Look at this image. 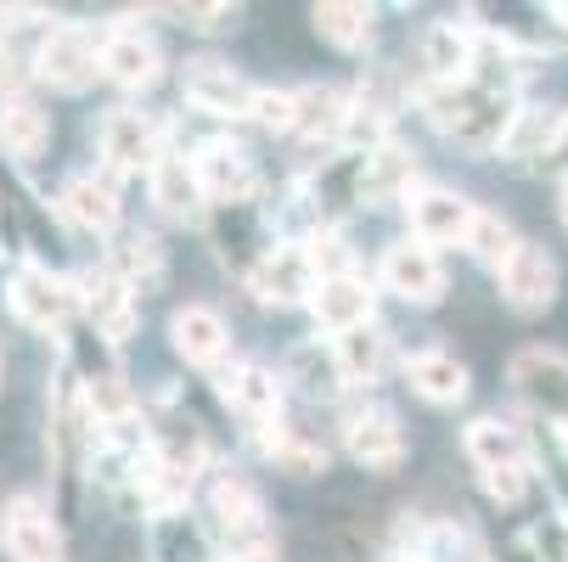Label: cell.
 Listing matches in <instances>:
<instances>
[{"label": "cell", "instance_id": "20", "mask_svg": "<svg viewBox=\"0 0 568 562\" xmlns=\"http://www.w3.org/2000/svg\"><path fill=\"white\" fill-rule=\"evenodd\" d=\"M62 214L73 225H85V231H113L119 225V192L97 175H73L62 186Z\"/></svg>", "mask_w": 568, "mask_h": 562}, {"label": "cell", "instance_id": "5", "mask_svg": "<svg viewBox=\"0 0 568 562\" xmlns=\"http://www.w3.org/2000/svg\"><path fill=\"white\" fill-rule=\"evenodd\" d=\"M34 68H40L45 85H57V91H85L91 79L102 73V45H97L85 29L62 23V29H51V34H45V45H40Z\"/></svg>", "mask_w": 568, "mask_h": 562}, {"label": "cell", "instance_id": "31", "mask_svg": "<svg viewBox=\"0 0 568 562\" xmlns=\"http://www.w3.org/2000/svg\"><path fill=\"white\" fill-rule=\"evenodd\" d=\"M85 406H91V417L108 422V428H124V422H130V394H124L119 377H97V382L85 388Z\"/></svg>", "mask_w": 568, "mask_h": 562}, {"label": "cell", "instance_id": "2", "mask_svg": "<svg viewBox=\"0 0 568 562\" xmlns=\"http://www.w3.org/2000/svg\"><path fill=\"white\" fill-rule=\"evenodd\" d=\"M102 157L119 175H135V170L152 175L158 164H164V130L135 108H113L108 124H102Z\"/></svg>", "mask_w": 568, "mask_h": 562}, {"label": "cell", "instance_id": "27", "mask_svg": "<svg viewBox=\"0 0 568 562\" xmlns=\"http://www.w3.org/2000/svg\"><path fill=\"white\" fill-rule=\"evenodd\" d=\"M462 248H467L484 270H501V265L513 259V248H518V236H513V225H507L501 214H478Z\"/></svg>", "mask_w": 568, "mask_h": 562}, {"label": "cell", "instance_id": "9", "mask_svg": "<svg viewBox=\"0 0 568 562\" xmlns=\"http://www.w3.org/2000/svg\"><path fill=\"white\" fill-rule=\"evenodd\" d=\"M158 68H164V57H158L152 34H141L135 23H119V29L102 34V73L113 79V85L146 91L152 79H158Z\"/></svg>", "mask_w": 568, "mask_h": 562}, {"label": "cell", "instance_id": "28", "mask_svg": "<svg viewBox=\"0 0 568 562\" xmlns=\"http://www.w3.org/2000/svg\"><path fill=\"white\" fill-rule=\"evenodd\" d=\"M501 146H507L513 157H546V152H557V146H562V124H557V119H546V113H518V119L507 124Z\"/></svg>", "mask_w": 568, "mask_h": 562}, {"label": "cell", "instance_id": "25", "mask_svg": "<svg viewBox=\"0 0 568 562\" xmlns=\"http://www.w3.org/2000/svg\"><path fill=\"white\" fill-rule=\"evenodd\" d=\"M315 29H321V40H333L338 51H361V45H372L377 12H372V7H344V0H333V7H315Z\"/></svg>", "mask_w": 568, "mask_h": 562}, {"label": "cell", "instance_id": "13", "mask_svg": "<svg viewBox=\"0 0 568 562\" xmlns=\"http://www.w3.org/2000/svg\"><path fill=\"white\" fill-rule=\"evenodd\" d=\"M214 512H220V529L236 540V551L271 545L265 540V507H260V495L242 484V478H220L214 484Z\"/></svg>", "mask_w": 568, "mask_h": 562}, {"label": "cell", "instance_id": "15", "mask_svg": "<svg viewBox=\"0 0 568 562\" xmlns=\"http://www.w3.org/2000/svg\"><path fill=\"white\" fill-rule=\"evenodd\" d=\"M315 265L304 248H276L260 270H254V293L265 304H298V298H315Z\"/></svg>", "mask_w": 568, "mask_h": 562}, {"label": "cell", "instance_id": "33", "mask_svg": "<svg viewBox=\"0 0 568 562\" xmlns=\"http://www.w3.org/2000/svg\"><path fill=\"white\" fill-rule=\"evenodd\" d=\"M254 119L265 130H293L298 124V91H260L254 96Z\"/></svg>", "mask_w": 568, "mask_h": 562}, {"label": "cell", "instance_id": "21", "mask_svg": "<svg viewBox=\"0 0 568 562\" xmlns=\"http://www.w3.org/2000/svg\"><path fill=\"white\" fill-rule=\"evenodd\" d=\"M423 68L434 79H445V85H462L467 68H473V34L456 29V23H434L423 34Z\"/></svg>", "mask_w": 568, "mask_h": 562}, {"label": "cell", "instance_id": "26", "mask_svg": "<svg viewBox=\"0 0 568 562\" xmlns=\"http://www.w3.org/2000/svg\"><path fill=\"white\" fill-rule=\"evenodd\" d=\"M113 276L135 293V287H158L164 282V248L152 243V236H130V243L113 254Z\"/></svg>", "mask_w": 568, "mask_h": 562}, {"label": "cell", "instance_id": "14", "mask_svg": "<svg viewBox=\"0 0 568 562\" xmlns=\"http://www.w3.org/2000/svg\"><path fill=\"white\" fill-rule=\"evenodd\" d=\"M0 146L18 164H34V157L51 146V113L29 96H7L0 102Z\"/></svg>", "mask_w": 568, "mask_h": 562}, {"label": "cell", "instance_id": "7", "mask_svg": "<svg viewBox=\"0 0 568 562\" xmlns=\"http://www.w3.org/2000/svg\"><path fill=\"white\" fill-rule=\"evenodd\" d=\"M383 287L399 293L405 304H434L445 293V265L428 243H417V236H405V243H394L383 254Z\"/></svg>", "mask_w": 568, "mask_h": 562}, {"label": "cell", "instance_id": "16", "mask_svg": "<svg viewBox=\"0 0 568 562\" xmlns=\"http://www.w3.org/2000/svg\"><path fill=\"white\" fill-rule=\"evenodd\" d=\"M170 338H175V349H181L192 366H214V360H225V349H231L225 320H220L214 309H203V304H186V309L170 320Z\"/></svg>", "mask_w": 568, "mask_h": 562}, {"label": "cell", "instance_id": "18", "mask_svg": "<svg viewBox=\"0 0 568 562\" xmlns=\"http://www.w3.org/2000/svg\"><path fill=\"white\" fill-rule=\"evenodd\" d=\"M462 445H467L478 472H490V467H529V439L513 422H496V417H478Z\"/></svg>", "mask_w": 568, "mask_h": 562}, {"label": "cell", "instance_id": "1", "mask_svg": "<svg viewBox=\"0 0 568 562\" xmlns=\"http://www.w3.org/2000/svg\"><path fill=\"white\" fill-rule=\"evenodd\" d=\"M181 96H186V108H197L209 119H254L260 85H248V79L225 62H192L186 79H181Z\"/></svg>", "mask_w": 568, "mask_h": 562}, {"label": "cell", "instance_id": "11", "mask_svg": "<svg viewBox=\"0 0 568 562\" xmlns=\"http://www.w3.org/2000/svg\"><path fill=\"white\" fill-rule=\"evenodd\" d=\"M192 170H197V186H203L209 203H236V197L254 192V164H248V152L231 146V141H209V146L192 157Z\"/></svg>", "mask_w": 568, "mask_h": 562}, {"label": "cell", "instance_id": "29", "mask_svg": "<svg viewBox=\"0 0 568 562\" xmlns=\"http://www.w3.org/2000/svg\"><path fill=\"white\" fill-rule=\"evenodd\" d=\"M344 119H349V108H344L338 91H304L293 130H298V135H344Z\"/></svg>", "mask_w": 568, "mask_h": 562}, {"label": "cell", "instance_id": "8", "mask_svg": "<svg viewBox=\"0 0 568 562\" xmlns=\"http://www.w3.org/2000/svg\"><path fill=\"white\" fill-rule=\"evenodd\" d=\"M412 231H417V243H428V248H445V243H467V231H473V219H478V208L467 203V197H456V192H445V186H423V192H412Z\"/></svg>", "mask_w": 568, "mask_h": 562}, {"label": "cell", "instance_id": "34", "mask_svg": "<svg viewBox=\"0 0 568 562\" xmlns=\"http://www.w3.org/2000/svg\"><path fill=\"white\" fill-rule=\"evenodd\" d=\"M484 478V490H490L496 501H524V484H529V478H524V467H490V472H478Z\"/></svg>", "mask_w": 568, "mask_h": 562}, {"label": "cell", "instance_id": "17", "mask_svg": "<svg viewBox=\"0 0 568 562\" xmlns=\"http://www.w3.org/2000/svg\"><path fill=\"white\" fill-rule=\"evenodd\" d=\"M405 377H412V388L428 399V406H462L467 399V366L445 349H423L405 360Z\"/></svg>", "mask_w": 568, "mask_h": 562}, {"label": "cell", "instance_id": "35", "mask_svg": "<svg viewBox=\"0 0 568 562\" xmlns=\"http://www.w3.org/2000/svg\"><path fill=\"white\" fill-rule=\"evenodd\" d=\"M231 562H276V551H271V545H260V551H236Z\"/></svg>", "mask_w": 568, "mask_h": 562}, {"label": "cell", "instance_id": "19", "mask_svg": "<svg viewBox=\"0 0 568 562\" xmlns=\"http://www.w3.org/2000/svg\"><path fill=\"white\" fill-rule=\"evenodd\" d=\"M220 394L231 399L242 417H254V422H271V417L282 411V377L265 371V366H236V371L220 382Z\"/></svg>", "mask_w": 568, "mask_h": 562}, {"label": "cell", "instance_id": "10", "mask_svg": "<svg viewBox=\"0 0 568 562\" xmlns=\"http://www.w3.org/2000/svg\"><path fill=\"white\" fill-rule=\"evenodd\" d=\"M315 320L327 327L333 338L355 333V327H372V287L349 270V276H327V282H315V298H310Z\"/></svg>", "mask_w": 568, "mask_h": 562}, {"label": "cell", "instance_id": "37", "mask_svg": "<svg viewBox=\"0 0 568 562\" xmlns=\"http://www.w3.org/2000/svg\"><path fill=\"white\" fill-rule=\"evenodd\" d=\"M557 23H568V0H562V7H557Z\"/></svg>", "mask_w": 568, "mask_h": 562}, {"label": "cell", "instance_id": "32", "mask_svg": "<svg viewBox=\"0 0 568 562\" xmlns=\"http://www.w3.org/2000/svg\"><path fill=\"white\" fill-rule=\"evenodd\" d=\"M405 175H412V164H405V157H399L394 146H383V152H372V157H366V192H372V197H388Z\"/></svg>", "mask_w": 568, "mask_h": 562}, {"label": "cell", "instance_id": "36", "mask_svg": "<svg viewBox=\"0 0 568 562\" xmlns=\"http://www.w3.org/2000/svg\"><path fill=\"white\" fill-rule=\"evenodd\" d=\"M557 214H562V225H568V181H562V192H557Z\"/></svg>", "mask_w": 568, "mask_h": 562}, {"label": "cell", "instance_id": "6", "mask_svg": "<svg viewBox=\"0 0 568 562\" xmlns=\"http://www.w3.org/2000/svg\"><path fill=\"white\" fill-rule=\"evenodd\" d=\"M496 276H501V298H507L518 315H540V309L557 298V259H551L540 243H518L513 259H507Z\"/></svg>", "mask_w": 568, "mask_h": 562}, {"label": "cell", "instance_id": "24", "mask_svg": "<svg viewBox=\"0 0 568 562\" xmlns=\"http://www.w3.org/2000/svg\"><path fill=\"white\" fill-rule=\"evenodd\" d=\"M349 456H355L361 467H394V461L405 456V439H399L394 417H388V411L355 417V422H349Z\"/></svg>", "mask_w": 568, "mask_h": 562}, {"label": "cell", "instance_id": "4", "mask_svg": "<svg viewBox=\"0 0 568 562\" xmlns=\"http://www.w3.org/2000/svg\"><path fill=\"white\" fill-rule=\"evenodd\" d=\"M73 293H79V309L91 315V327L108 338V344H124L135 333V293L113 276V265H91L73 276Z\"/></svg>", "mask_w": 568, "mask_h": 562}, {"label": "cell", "instance_id": "23", "mask_svg": "<svg viewBox=\"0 0 568 562\" xmlns=\"http://www.w3.org/2000/svg\"><path fill=\"white\" fill-rule=\"evenodd\" d=\"M333 360H338L344 382H377L388 366V338L377 327H355V333L333 338Z\"/></svg>", "mask_w": 568, "mask_h": 562}, {"label": "cell", "instance_id": "3", "mask_svg": "<svg viewBox=\"0 0 568 562\" xmlns=\"http://www.w3.org/2000/svg\"><path fill=\"white\" fill-rule=\"evenodd\" d=\"M12 309H18V320H29L34 333H57L62 320L79 309V293H73L68 276H57L45 265H18V276H12Z\"/></svg>", "mask_w": 568, "mask_h": 562}, {"label": "cell", "instance_id": "12", "mask_svg": "<svg viewBox=\"0 0 568 562\" xmlns=\"http://www.w3.org/2000/svg\"><path fill=\"white\" fill-rule=\"evenodd\" d=\"M7 545L18 562H62V529L34 495H18L7 507Z\"/></svg>", "mask_w": 568, "mask_h": 562}, {"label": "cell", "instance_id": "30", "mask_svg": "<svg viewBox=\"0 0 568 562\" xmlns=\"http://www.w3.org/2000/svg\"><path fill=\"white\" fill-rule=\"evenodd\" d=\"M423 562H490L478 545L473 529H456V523H434L423 534Z\"/></svg>", "mask_w": 568, "mask_h": 562}, {"label": "cell", "instance_id": "22", "mask_svg": "<svg viewBox=\"0 0 568 562\" xmlns=\"http://www.w3.org/2000/svg\"><path fill=\"white\" fill-rule=\"evenodd\" d=\"M152 203L164 214H175V219H192L209 203L203 186H197V170L186 164V157H164V164L152 170Z\"/></svg>", "mask_w": 568, "mask_h": 562}]
</instances>
